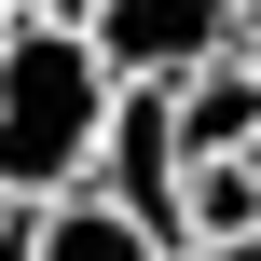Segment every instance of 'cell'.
<instances>
[{
  "mask_svg": "<svg viewBox=\"0 0 261 261\" xmlns=\"http://www.w3.org/2000/svg\"><path fill=\"white\" fill-rule=\"evenodd\" d=\"M110 69L83 28H14L0 41V206H55L96 179V138H110Z\"/></svg>",
  "mask_w": 261,
  "mask_h": 261,
  "instance_id": "obj_1",
  "label": "cell"
},
{
  "mask_svg": "<svg viewBox=\"0 0 261 261\" xmlns=\"http://www.w3.org/2000/svg\"><path fill=\"white\" fill-rule=\"evenodd\" d=\"M83 41H96V69L110 83H179V69H206V55H234V0H83Z\"/></svg>",
  "mask_w": 261,
  "mask_h": 261,
  "instance_id": "obj_2",
  "label": "cell"
},
{
  "mask_svg": "<svg viewBox=\"0 0 261 261\" xmlns=\"http://www.w3.org/2000/svg\"><path fill=\"white\" fill-rule=\"evenodd\" d=\"M96 206H124L151 248L179 261V138H165V96L151 83H124L110 96V138H96V179H83Z\"/></svg>",
  "mask_w": 261,
  "mask_h": 261,
  "instance_id": "obj_3",
  "label": "cell"
},
{
  "mask_svg": "<svg viewBox=\"0 0 261 261\" xmlns=\"http://www.w3.org/2000/svg\"><path fill=\"white\" fill-rule=\"evenodd\" d=\"M165 138H179V165H234V151L261 138V69L248 55L179 69V83H165Z\"/></svg>",
  "mask_w": 261,
  "mask_h": 261,
  "instance_id": "obj_4",
  "label": "cell"
},
{
  "mask_svg": "<svg viewBox=\"0 0 261 261\" xmlns=\"http://www.w3.org/2000/svg\"><path fill=\"white\" fill-rule=\"evenodd\" d=\"M28 261H165L124 206H96V193H55L41 220H28Z\"/></svg>",
  "mask_w": 261,
  "mask_h": 261,
  "instance_id": "obj_5",
  "label": "cell"
},
{
  "mask_svg": "<svg viewBox=\"0 0 261 261\" xmlns=\"http://www.w3.org/2000/svg\"><path fill=\"white\" fill-rule=\"evenodd\" d=\"M234 55H248V69H261V0H234Z\"/></svg>",
  "mask_w": 261,
  "mask_h": 261,
  "instance_id": "obj_6",
  "label": "cell"
},
{
  "mask_svg": "<svg viewBox=\"0 0 261 261\" xmlns=\"http://www.w3.org/2000/svg\"><path fill=\"white\" fill-rule=\"evenodd\" d=\"M193 261H261V234H248V248H193Z\"/></svg>",
  "mask_w": 261,
  "mask_h": 261,
  "instance_id": "obj_7",
  "label": "cell"
},
{
  "mask_svg": "<svg viewBox=\"0 0 261 261\" xmlns=\"http://www.w3.org/2000/svg\"><path fill=\"white\" fill-rule=\"evenodd\" d=\"M0 41H14V14H0Z\"/></svg>",
  "mask_w": 261,
  "mask_h": 261,
  "instance_id": "obj_8",
  "label": "cell"
}]
</instances>
